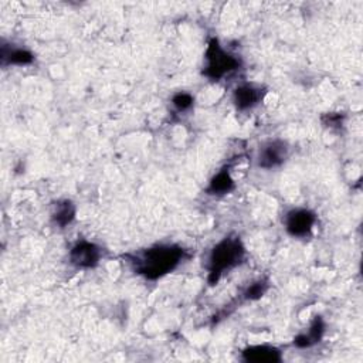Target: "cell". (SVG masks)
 <instances>
[{
    "mask_svg": "<svg viewBox=\"0 0 363 363\" xmlns=\"http://www.w3.org/2000/svg\"><path fill=\"white\" fill-rule=\"evenodd\" d=\"M242 359L254 363H277L282 360L281 350L268 345L248 346L242 350Z\"/></svg>",
    "mask_w": 363,
    "mask_h": 363,
    "instance_id": "8",
    "label": "cell"
},
{
    "mask_svg": "<svg viewBox=\"0 0 363 363\" xmlns=\"http://www.w3.org/2000/svg\"><path fill=\"white\" fill-rule=\"evenodd\" d=\"M1 60L3 64H14V65H27L34 61V55L24 48H9L1 47Z\"/></svg>",
    "mask_w": 363,
    "mask_h": 363,
    "instance_id": "12",
    "label": "cell"
},
{
    "mask_svg": "<svg viewBox=\"0 0 363 363\" xmlns=\"http://www.w3.org/2000/svg\"><path fill=\"white\" fill-rule=\"evenodd\" d=\"M267 288H268L267 281H261V279H259V281L251 284V285L247 288V291L244 292V296H245V299H251V301L258 299V298H261V296L265 294Z\"/></svg>",
    "mask_w": 363,
    "mask_h": 363,
    "instance_id": "14",
    "label": "cell"
},
{
    "mask_svg": "<svg viewBox=\"0 0 363 363\" xmlns=\"http://www.w3.org/2000/svg\"><path fill=\"white\" fill-rule=\"evenodd\" d=\"M193 102H194V98L191 94L189 92H177L176 95H173L172 98V104L173 106L180 111V112H184L187 109H190L193 106Z\"/></svg>",
    "mask_w": 363,
    "mask_h": 363,
    "instance_id": "13",
    "label": "cell"
},
{
    "mask_svg": "<svg viewBox=\"0 0 363 363\" xmlns=\"http://www.w3.org/2000/svg\"><path fill=\"white\" fill-rule=\"evenodd\" d=\"M316 223V214L308 208H292L284 217L286 233L295 238H305Z\"/></svg>",
    "mask_w": 363,
    "mask_h": 363,
    "instance_id": "4",
    "label": "cell"
},
{
    "mask_svg": "<svg viewBox=\"0 0 363 363\" xmlns=\"http://www.w3.org/2000/svg\"><path fill=\"white\" fill-rule=\"evenodd\" d=\"M234 179L231 177L228 167H223L211 177L207 187V193L214 196H223L230 193L234 189Z\"/></svg>",
    "mask_w": 363,
    "mask_h": 363,
    "instance_id": "10",
    "label": "cell"
},
{
    "mask_svg": "<svg viewBox=\"0 0 363 363\" xmlns=\"http://www.w3.org/2000/svg\"><path fill=\"white\" fill-rule=\"evenodd\" d=\"M102 250L95 242L81 240L69 250V262L81 269H89L99 264Z\"/></svg>",
    "mask_w": 363,
    "mask_h": 363,
    "instance_id": "6",
    "label": "cell"
},
{
    "mask_svg": "<svg viewBox=\"0 0 363 363\" xmlns=\"http://www.w3.org/2000/svg\"><path fill=\"white\" fill-rule=\"evenodd\" d=\"M240 67V60L227 52L217 38H211L206 50V67L203 74L213 81H218Z\"/></svg>",
    "mask_w": 363,
    "mask_h": 363,
    "instance_id": "3",
    "label": "cell"
},
{
    "mask_svg": "<svg viewBox=\"0 0 363 363\" xmlns=\"http://www.w3.org/2000/svg\"><path fill=\"white\" fill-rule=\"evenodd\" d=\"M323 332H325L323 319H322L320 316H316V318L312 320V323L309 325L308 330L299 333V335L294 339V343H295V346H298V347H311V346H313L315 343H318V342L322 339Z\"/></svg>",
    "mask_w": 363,
    "mask_h": 363,
    "instance_id": "9",
    "label": "cell"
},
{
    "mask_svg": "<svg viewBox=\"0 0 363 363\" xmlns=\"http://www.w3.org/2000/svg\"><path fill=\"white\" fill-rule=\"evenodd\" d=\"M75 213H77V208L71 200H60L54 206L51 218L55 225L67 227L75 218Z\"/></svg>",
    "mask_w": 363,
    "mask_h": 363,
    "instance_id": "11",
    "label": "cell"
},
{
    "mask_svg": "<svg viewBox=\"0 0 363 363\" xmlns=\"http://www.w3.org/2000/svg\"><path fill=\"white\" fill-rule=\"evenodd\" d=\"M265 91L254 84H242L234 89L233 102L237 111H248L257 106L264 98Z\"/></svg>",
    "mask_w": 363,
    "mask_h": 363,
    "instance_id": "7",
    "label": "cell"
},
{
    "mask_svg": "<svg viewBox=\"0 0 363 363\" xmlns=\"http://www.w3.org/2000/svg\"><path fill=\"white\" fill-rule=\"evenodd\" d=\"M183 248L173 244H159L130 255L136 274L146 279H157L172 272L183 258Z\"/></svg>",
    "mask_w": 363,
    "mask_h": 363,
    "instance_id": "1",
    "label": "cell"
},
{
    "mask_svg": "<svg viewBox=\"0 0 363 363\" xmlns=\"http://www.w3.org/2000/svg\"><path fill=\"white\" fill-rule=\"evenodd\" d=\"M245 255V248L237 235L224 237L218 241L208 255V281L216 284L224 271L238 265Z\"/></svg>",
    "mask_w": 363,
    "mask_h": 363,
    "instance_id": "2",
    "label": "cell"
},
{
    "mask_svg": "<svg viewBox=\"0 0 363 363\" xmlns=\"http://www.w3.org/2000/svg\"><path fill=\"white\" fill-rule=\"evenodd\" d=\"M289 156V145L288 142L282 140V139H274V140H268L267 143H264L259 147L258 152V166L261 169H275L279 167L281 164H284L286 162Z\"/></svg>",
    "mask_w": 363,
    "mask_h": 363,
    "instance_id": "5",
    "label": "cell"
}]
</instances>
